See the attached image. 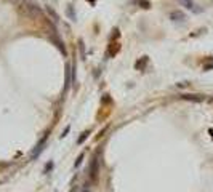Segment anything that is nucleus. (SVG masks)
Returning a JSON list of instances; mask_svg holds the SVG:
<instances>
[{"mask_svg":"<svg viewBox=\"0 0 213 192\" xmlns=\"http://www.w3.org/2000/svg\"><path fill=\"white\" fill-rule=\"evenodd\" d=\"M170 18L173 19V21H184V19H186V16H184L183 11H173L170 15Z\"/></svg>","mask_w":213,"mask_h":192,"instance_id":"obj_2","label":"nucleus"},{"mask_svg":"<svg viewBox=\"0 0 213 192\" xmlns=\"http://www.w3.org/2000/svg\"><path fill=\"white\" fill-rule=\"evenodd\" d=\"M146 63H147V58L144 56L143 59H141V63H139V61L136 63V67H138V69H143V67H144V64H146Z\"/></svg>","mask_w":213,"mask_h":192,"instance_id":"obj_6","label":"nucleus"},{"mask_svg":"<svg viewBox=\"0 0 213 192\" xmlns=\"http://www.w3.org/2000/svg\"><path fill=\"white\" fill-rule=\"evenodd\" d=\"M45 141H47V138H43L42 141L39 143V146H37L35 149H34V152H32V159H35V157L39 155L40 152H42V149H43V144H45Z\"/></svg>","mask_w":213,"mask_h":192,"instance_id":"obj_4","label":"nucleus"},{"mask_svg":"<svg viewBox=\"0 0 213 192\" xmlns=\"http://www.w3.org/2000/svg\"><path fill=\"white\" fill-rule=\"evenodd\" d=\"M71 192H72V191H71Z\"/></svg>","mask_w":213,"mask_h":192,"instance_id":"obj_15","label":"nucleus"},{"mask_svg":"<svg viewBox=\"0 0 213 192\" xmlns=\"http://www.w3.org/2000/svg\"><path fill=\"white\" fill-rule=\"evenodd\" d=\"M119 50H120V47H119L117 42H115V43H111V45H109V54H111V56H112V54H115Z\"/></svg>","mask_w":213,"mask_h":192,"instance_id":"obj_5","label":"nucleus"},{"mask_svg":"<svg viewBox=\"0 0 213 192\" xmlns=\"http://www.w3.org/2000/svg\"><path fill=\"white\" fill-rule=\"evenodd\" d=\"M210 69H213V61H212V63H208V64H205V66H204V71H210Z\"/></svg>","mask_w":213,"mask_h":192,"instance_id":"obj_12","label":"nucleus"},{"mask_svg":"<svg viewBox=\"0 0 213 192\" xmlns=\"http://www.w3.org/2000/svg\"><path fill=\"white\" fill-rule=\"evenodd\" d=\"M47 11H48V15H51V16H53V19H58V15H56V13H54L51 8H47Z\"/></svg>","mask_w":213,"mask_h":192,"instance_id":"obj_10","label":"nucleus"},{"mask_svg":"<svg viewBox=\"0 0 213 192\" xmlns=\"http://www.w3.org/2000/svg\"><path fill=\"white\" fill-rule=\"evenodd\" d=\"M139 5H143V8H149L151 3L147 2V0H139Z\"/></svg>","mask_w":213,"mask_h":192,"instance_id":"obj_9","label":"nucleus"},{"mask_svg":"<svg viewBox=\"0 0 213 192\" xmlns=\"http://www.w3.org/2000/svg\"><path fill=\"white\" fill-rule=\"evenodd\" d=\"M181 3H183L186 8H194V5H192V2L191 0H181Z\"/></svg>","mask_w":213,"mask_h":192,"instance_id":"obj_7","label":"nucleus"},{"mask_svg":"<svg viewBox=\"0 0 213 192\" xmlns=\"http://www.w3.org/2000/svg\"><path fill=\"white\" fill-rule=\"evenodd\" d=\"M98 173H99V162H98V157H93L90 163V179L96 181L98 179Z\"/></svg>","mask_w":213,"mask_h":192,"instance_id":"obj_1","label":"nucleus"},{"mask_svg":"<svg viewBox=\"0 0 213 192\" xmlns=\"http://www.w3.org/2000/svg\"><path fill=\"white\" fill-rule=\"evenodd\" d=\"M67 131H69V126H66V130H64V133H63V135H61V138H64V136L67 135Z\"/></svg>","mask_w":213,"mask_h":192,"instance_id":"obj_13","label":"nucleus"},{"mask_svg":"<svg viewBox=\"0 0 213 192\" xmlns=\"http://www.w3.org/2000/svg\"><path fill=\"white\" fill-rule=\"evenodd\" d=\"M181 98L188 99V101H202V99H204V96H202V95H183Z\"/></svg>","mask_w":213,"mask_h":192,"instance_id":"obj_3","label":"nucleus"},{"mask_svg":"<svg viewBox=\"0 0 213 192\" xmlns=\"http://www.w3.org/2000/svg\"><path fill=\"white\" fill-rule=\"evenodd\" d=\"M90 2H91V3H95V0H90Z\"/></svg>","mask_w":213,"mask_h":192,"instance_id":"obj_14","label":"nucleus"},{"mask_svg":"<svg viewBox=\"0 0 213 192\" xmlns=\"http://www.w3.org/2000/svg\"><path fill=\"white\" fill-rule=\"evenodd\" d=\"M87 136H88V131L82 133V136H80V138H79V144H82V143H84L85 139H87Z\"/></svg>","mask_w":213,"mask_h":192,"instance_id":"obj_8","label":"nucleus"},{"mask_svg":"<svg viewBox=\"0 0 213 192\" xmlns=\"http://www.w3.org/2000/svg\"><path fill=\"white\" fill-rule=\"evenodd\" d=\"M82 159H84V154H80V155H79V159L75 160V163H74V165H75V167H79V165L82 163Z\"/></svg>","mask_w":213,"mask_h":192,"instance_id":"obj_11","label":"nucleus"}]
</instances>
